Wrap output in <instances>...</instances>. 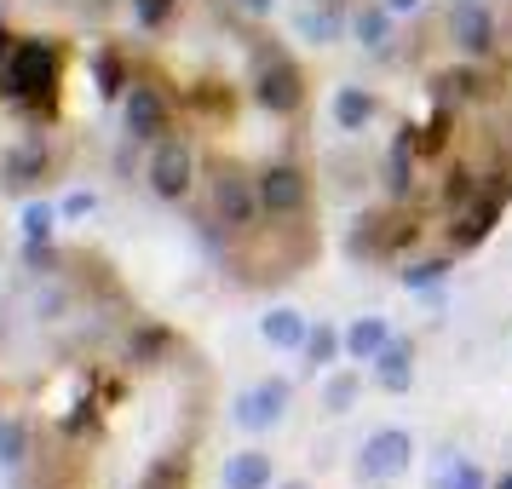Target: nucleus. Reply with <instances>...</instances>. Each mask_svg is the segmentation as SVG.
Wrapping results in <instances>:
<instances>
[{
  "label": "nucleus",
  "instance_id": "1",
  "mask_svg": "<svg viewBox=\"0 0 512 489\" xmlns=\"http://www.w3.org/2000/svg\"><path fill=\"white\" fill-rule=\"evenodd\" d=\"M104 150L236 288H282L323 254L311 75L236 0H121Z\"/></svg>",
  "mask_w": 512,
  "mask_h": 489
},
{
  "label": "nucleus",
  "instance_id": "2",
  "mask_svg": "<svg viewBox=\"0 0 512 489\" xmlns=\"http://www.w3.org/2000/svg\"><path fill=\"white\" fill-rule=\"evenodd\" d=\"M213 363L93 248L35 254L0 294L6 489H196Z\"/></svg>",
  "mask_w": 512,
  "mask_h": 489
},
{
  "label": "nucleus",
  "instance_id": "3",
  "mask_svg": "<svg viewBox=\"0 0 512 489\" xmlns=\"http://www.w3.org/2000/svg\"><path fill=\"white\" fill-rule=\"evenodd\" d=\"M512 213V0H438L403 29L374 98L351 248L438 277Z\"/></svg>",
  "mask_w": 512,
  "mask_h": 489
},
{
  "label": "nucleus",
  "instance_id": "4",
  "mask_svg": "<svg viewBox=\"0 0 512 489\" xmlns=\"http://www.w3.org/2000/svg\"><path fill=\"white\" fill-rule=\"evenodd\" d=\"M121 0H0V196L64 185L110 139Z\"/></svg>",
  "mask_w": 512,
  "mask_h": 489
},
{
  "label": "nucleus",
  "instance_id": "5",
  "mask_svg": "<svg viewBox=\"0 0 512 489\" xmlns=\"http://www.w3.org/2000/svg\"><path fill=\"white\" fill-rule=\"evenodd\" d=\"M340 6H346V0H340Z\"/></svg>",
  "mask_w": 512,
  "mask_h": 489
}]
</instances>
